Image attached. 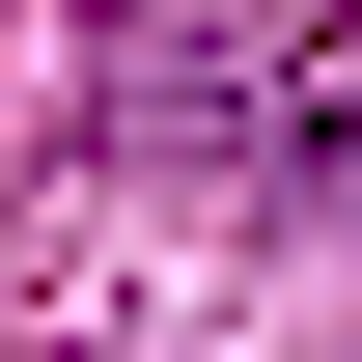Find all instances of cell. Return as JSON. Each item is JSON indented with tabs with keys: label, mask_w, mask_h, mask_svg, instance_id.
Listing matches in <instances>:
<instances>
[{
	"label": "cell",
	"mask_w": 362,
	"mask_h": 362,
	"mask_svg": "<svg viewBox=\"0 0 362 362\" xmlns=\"http://www.w3.org/2000/svg\"><path fill=\"white\" fill-rule=\"evenodd\" d=\"M84 139L112 168H195V195L362 223V28L334 0H139V28L84 56Z\"/></svg>",
	"instance_id": "1"
}]
</instances>
